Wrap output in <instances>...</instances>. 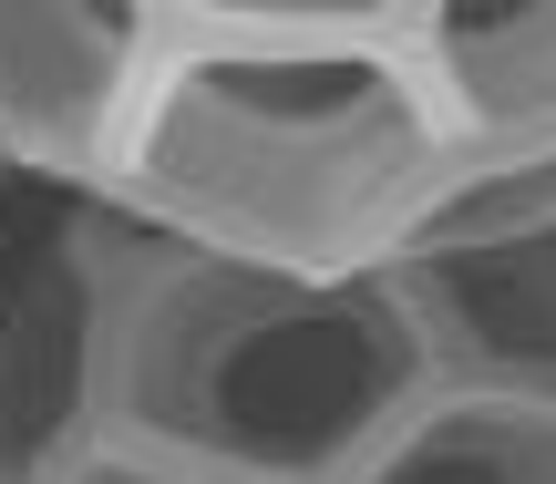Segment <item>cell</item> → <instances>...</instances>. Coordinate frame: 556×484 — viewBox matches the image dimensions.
Listing matches in <instances>:
<instances>
[{
  "mask_svg": "<svg viewBox=\"0 0 556 484\" xmlns=\"http://www.w3.org/2000/svg\"><path fill=\"white\" fill-rule=\"evenodd\" d=\"M546 238H556V135L464 144V165L443 176L433 217H422V238H413V268L505 258V247H546Z\"/></svg>",
  "mask_w": 556,
  "mask_h": 484,
  "instance_id": "52a82bcc",
  "label": "cell"
},
{
  "mask_svg": "<svg viewBox=\"0 0 556 484\" xmlns=\"http://www.w3.org/2000/svg\"><path fill=\"white\" fill-rule=\"evenodd\" d=\"M176 31H268V41H402L422 0H165Z\"/></svg>",
  "mask_w": 556,
  "mask_h": 484,
  "instance_id": "9c48e42d",
  "label": "cell"
},
{
  "mask_svg": "<svg viewBox=\"0 0 556 484\" xmlns=\"http://www.w3.org/2000/svg\"><path fill=\"white\" fill-rule=\"evenodd\" d=\"M114 433V341L83 217L41 238L0 289V484H52Z\"/></svg>",
  "mask_w": 556,
  "mask_h": 484,
  "instance_id": "277c9868",
  "label": "cell"
},
{
  "mask_svg": "<svg viewBox=\"0 0 556 484\" xmlns=\"http://www.w3.org/2000/svg\"><path fill=\"white\" fill-rule=\"evenodd\" d=\"M165 0H0V144L21 186L93 196L124 114L144 103L155 62L176 52Z\"/></svg>",
  "mask_w": 556,
  "mask_h": 484,
  "instance_id": "3957f363",
  "label": "cell"
},
{
  "mask_svg": "<svg viewBox=\"0 0 556 484\" xmlns=\"http://www.w3.org/2000/svg\"><path fill=\"white\" fill-rule=\"evenodd\" d=\"M351 484H556V382L454 361Z\"/></svg>",
  "mask_w": 556,
  "mask_h": 484,
  "instance_id": "5b68a950",
  "label": "cell"
},
{
  "mask_svg": "<svg viewBox=\"0 0 556 484\" xmlns=\"http://www.w3.org/2000/svg\"><path fill=\"white\" fill-rule=\"evenodd\" d=\"M52 484H238V474H206V464H176V454H144V444H114V433H103V444L73 454Z\"/></svg>",
  "mask_w": 556,
  "mask_h": 484,
  "instance_id": "30bf717a",
  "label": "cell"
},
{
  "mask_svg": "<svg viewBox=\"0 0 556 484\" xmlns=\"http://www.w3.org/2000/svg\"><path fill=\"white\" fill-rule=\"evenodd\" d=\"M402 41L433 73L464 144L556 135V0H422Z\"/></svg>",
  "mask_w": 556,
  "mask_h": 484,
  "instance_id": "8992f818",
  "label": "cell"
},
{
  "mask_svg": "<svg viewBox=\"0 0 556 484\" xmlns=\"http://www.w3.org/2000/svg\"><path fill=\"white\" fill-rule=\"evenodd\" d=\"M464 124L413 41L186 31L93 176V217L258 268H413Z\"/></svg>",
  "mask_w": 556,
  "mask_h": 484,
  "instance_id": "6da1fadb",
  "label": "cell"
},
{
  "mask_svg": "<svg viewBox=\"0 0 556 484\" xmlns=\"http://www.w3.org/2000/svg\"><path fill=\"white\" fill-rule=\"evenodd\" d=\"M454 330V361L475 371H526L556 382V238L546 247H505V258H443L422 268Z\"/></svg>",
  "mask_w": 556,
  "mask_h": 484,
  "instance_id": "ba28073f",
  "label": "cell"
},
{
  "mask_svg": "<svg viewBox=\"0 0 556 484\" xmlns=\"http://www.w3.org/2000/svg\"><path fill=\"white\" fill-rule=\"evenodd\" d=\"M11 186H21V165H11V144H0V206H11Z\"/></svg>",
  "mask_w": 556,
  "mask_h": 484,
  "instance_id": "8fae6325",
  "label": "cell"
},
{
  "mask_svg": "<svg viewBox=\"0 0 556 484\" xmlns=\"http://www.w3.org/2000/svg\"><path fill=\"white\" fill-rule=\"evenodd\" d=\"M103 268L114 444L238 484H351L454 371L422 268H258L73 206Z\"/></svg>",
  "mask_w": 556,
  "mask_h": 484,
  "instance_id": "7a4b0ae2",
  "label": "cell"
}]
</instances>
